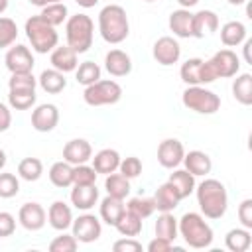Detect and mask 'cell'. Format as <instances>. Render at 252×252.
Returning <instances> with one entry per match:
<instances>
[{
  "label": "cell",
  "instance_id": "cell-1",
  "mask_svg": "<svg viewBox=\"0 0 252 252\" xmlns=\"http://www.w3.org/2000/svg\"><path fill=\"white\" fill-rule=\"evenodd\" d=\"M197 205L207 219H220L228 209V193L226 187L219 179H205L195 185Z\"/></svg>",
  "mask_w": 252,
  "mask_h": 252
},
{
  "label": "cell",
  "instance_id": "cell-2",
  "mask_svg": "<svg viewBox=\"0 0 252 252\" xmlns=\"http://www.w3.org/2000/svg\"><path fill=\"white\" fill-rule=\"evenodd\" d=\"M98 32L106 43H122L130 33L126 10L118 4H108L98 12Z\"/></svg>",
  "mask_w": 252,
  "mask_h": 252
},
{
  "label": "cell",
  "instance_id": "cell-3",
  "mask_svg": "<svg viewBox=\"0 0 252 252\" xmlns=\"http://www.w3.org/2000/svg\"><path fill=\"white\" fill-rule=\"evenodd\" d=\"M177 232L183 236L185 244L195 250L209 248L213 244V228L199 213H185L177 220Z\"/></svg>",
  "mask_w": 252,
  "mask_h": 252
},
{
  "label": "cell",
  "instance_id": "cell-4",
  "mask_svg": "<svg viewBox=\"0 0 252 252\" xmlns=\"http://www.w3.org/2000/svg\"><path fill=\"white\" fill-rule=\"evenodd\" d=\"M93 33H94V24H93L91 16H87V14H75L71 18H67V24H65L67 45L73 51H77V55L91 49V45H93Z\"/></svg>",
  "mask_w": 252,
  "mask_h": 252
},
{
  "label": "cell",
  "instance_id": "cell-5",
  "mask_svg": "<svg viewBox=\"0 0 252 252\" xmlns=\"http://www.w3.org/2000/svg\"><path fill=\"white\" fill-rule=\"evenodd\" d=\"M30 43H32V49L37 51V53H49L57 47V41H59V35L55 32L53 26H49L41 16H32L26 20V28H24Z\"/></svg>",
  "mask_w": 252,
  "mask_h": 252
},
{
  "label": "cell",
  "instance_id": "cell-6",
  "mask_svg": "<svg viewBox=\"0 0 252 252\" xmlns=\"http://www.w3.org/2000/svg\"><path fill=\"white\" fill-rule=\"evenodd\" d=\"M181 102L197 114H215L220 108V96L201 85H189L181 94Z\"/></svg>",
  "mask_w": 252,
  "mask_h": 252
},
{
  "label": "cell",
  "instance_id": "cell-7",
  "mask_svg": "<svg viewBox=\"0 0 252 252\" xmlns=\"http://www.w3.org/2000/svg\"><path fill=\"white\" fill-rule=\"evenodd\" d=\"M83 98L89 106H104V104H116L122 98V87L116 81L104 79L96 81L89 87H85Z\"/></svg>",
  "mask_w": 252,
  "mask_h": 252
},
{
  "label": "cell",
  "instance_id": "cell-8",
  "mask_svg": "<svg viewBox=\"0 0 252 252\" xmlns=\"http://www.w3.org/2000/svg\"><path fill=\"white\" fill-rule=\"evenodd\" d=\"M179 77L185 85H207V83H213L217 81L209 63L199 59V57H191L187 59L181 69H179Z\"/></svg>",
  "mask_w": 252,
  "mask_h": 252
},
{
  "label": "cell",
  "instance_id": "cell-9",
  "mask_svg": "<svg viewBox=\"0 0 252 252\" xmlns=\"http://www.w3.org/2000/svg\"><path fill=\"white\" fill-rule=\"evenodd\" d=\"M215 79H228L234 77L240 69V59L232 49H220L211 59H207Z\"/></svg>",
  "mask_w": 252,
  "mask_h": 252
},
{
  "label": "cell",
  "instance_id": "cell-10",
  "mask_svg": "<svg viewBox=\"0 0 252 252\" xmlns=\"http://www.w3.org/2000/svg\"><path fill=\"white\" fill-rule=\"evenodd\" d=\"M73 236L83 242V244H89V242H94L100 238V232H102V224L100 220L91 215V213H85V215H79L77 219H73Z\"/></svg>",
  "mask_w": 252,
  "mask_h": 252
},
{
  "label": "cell",
  "instance_id": "cell-11",
  "mask_svg": "<svg viewBox=\"0 0 252 252\" xmlns=\"http://www.w3.org/2000/svg\"><path fill=\"white\" fill-rule=\"evenodd\" d=\"M152 55H154V59H156L159 65L169 67V65H173V63L179 61V57H181V45L177 43L175 37L163 35V37H159V39L154 43Z\"/></svg>",
  "mask_w": 252,
  "mask_h": 252
},
{
  "label": "cell",
  "instance_id": "cell-12",
  "mask_svg": "<svg viewBox=\"0 0 252 252\" xmlns=\"http://www.w3.org/2000/svg\"><path fill=\"white\" fill-rule=\"evenodd\" d=\"M185 148L177 138H167L158 146V161L165 169H173L183 161Z\"/></svg>",
  "mask_w": 252,
  "mask_h": 252
},
{
  "label": "cell",
  "instance_id": "cell-13",
  "mask_svg": "<svg viewBox=\"0 0 252 252\" xmlns=\"http://www.w3.org/2000/svg\"><path fill=\"white\" fill-rule=\"evenodd\" d=\"M4 61H6V67L10 73H30L33 69V63H35L32 51L22 43L10 47L6 51Z\"/></svg>",
  "mask_w": 252,
  "mask_h": 252
},
{
  "label": "cell",
  "instance_id": "cell-14",
  "mask_svg": "<svg viewBox=\"0 0 252 252\" xmlns=\"http://www.w3.org/2000/svg\"><path fill=\"white\" fill-rule=\"evenodd\" d=\"M18 220L26 230L35 232V230L43 228V224L47 220V213L39 203H33V201L32 203H24L20 207V211H18Z\"/></svg>",
  "mask_w": 252,
  "mask_h": 252
},
{
  "label": "cell",
  "instance_id": "cell-15",
  "mask_svg": "<svg viewBox=\"0 0 252 252\" xmlns=\"http://www.w3.org/2000/svg\"><path fill=\"white\" fill-rule=\"evenodd\" d=\"M59 122V108L51 102L39 104L32 112V128L37 132H51Z\"/></svg>",
  "mask_w": 252,
  "mask_h": 252
},
{
  "label": "cell",
  "instance_id": "cell-16",
  "mask_svg": "<svg viewBox=\"0 0 252 252\" xmlns=\"http://www.w3.org/2000/svg\"><path fill=\"white\" fill-rule=\"evenodd\" d=\"M93 158V148L87 140L83 138H75L69 140L63 148V159L71 165H79V163H87Z\"/></svg>",
  "mask_w": 252,
  "mask_h": 252
},
{
  "label": "cell",
  "instance_id": "cell-17",
  "mask_svg": "<svg viewBox=\"0 0 252 252\" xmlns=\"http://www.w3.org/2000/svg\"><path fill=\"white\" fill-rule=\"evenodd\" d=\"M104 69L112 77H126L132 71V59L122 49H110L104 55Z\"/></svg>",
  "mask_w": 252,
  "mask_h": 252
},
{
  "label": "cell",
  "instance_id": "cell-18",
  "mask_svg": "<svg viewBox=\"0 0 252 252\" xmlns=\"http://www.w3.org/2000/svg\"><path fill=\"white\" fill-rule=\"evenodd\" d=\"M47 220L51 224V228L55 230H67L71 224H73V211L67 203L63 201H53L49 205V211H47Z\"/></svg>",
  "mask_w": 252,
  "mask_h": 252
},
{
  "label": "cell",
  "instance_id": "cell-19",
  "mask_svg": "<svg viewBox=\"0 0 252 252\" xmlns=\"http://www.w3.org/2000/svg\"><path fill=\"white\" fill-rule=\"evenodd\" d=\"M169 30L177 37H193V14L187 8L173 10L169 14Z\"/></svg>",
  "mask_w": 252,
  "mask_h": 252
},
{
  "label": "cell",
  "instance_id": "cell-20",
  "mask_svg": "<svg viewBox=\"0 0 252 252\" xmlns=\"http://www.w3.org/2000/svg\"><path fill=\"white\" fill-rule=\"evenodd\" d=\"M98 201V189L96 185H75L71 191V203L79 211H89Z\"/></svg>",
  "mask_w": 252,
  "mask_h": 252
},
{
  "label": "cell",
  "instance_id": "cell-21",
  "mask_svg": "<svg viewBox=\"0 0 252 252\" xmlns=\"http://www.w3.org/2000/svg\"><path fill=\"white\" fill-rule=\"evenodd\" d=\"M219 30V16L213 10H199L193 14V37H205Z\"/></svg>",
  "mask_w": 252,
  "mask_h": 252
},
{
  "label": "cell",
  "instance_id": "cell-22",
  "mask_svg": "<svg viewBox=\"0 0 252 252\" xmlns=\"http://www.w3.org/2000/svg\"><path fill=\"white\" fill-rule=\"evenodd\" d=\"M53 69L61 71V73H71L77 69L79 61H77V51H73L69 45H61V47H55L51 51V57H49Z\"/></svg>",
  "mask_w": 252,
  "mask_h": 252
},
{
  "label": "cell",
  "instance_id": "cell-23",
  "mask_svg": "<svg viewBox=\"0 0 252 252\" xmlns=\"http://www.w3.org/2000/svg\"><path fill=\"white\" fill-rule=\"evenodd\" d=\"M181 163H183L185 169H187L189 173H193L195 177H197V175H207V173H211V169H213L211 158H209L205 152H201V150H191L189 154H185Z\"/></svg>",
  "mask_w": 252,
  "mask_h": 252
},
{
  "label": "cell",
  "instance_id": "cell-24",
  "mask_svg": "<svg viewBox=\"0 0 252 252\" xmlns=\"http://www.w3.org/2000/svg\"><path fill=\"white\" fill-rule=\"evenodd\" d=\"M154 199V203H156V209L159 211V213H171L177 205H179V195H177V191L173 189V185L169 183V181H165V183H161L158 189H156V195L152 197Z\"/></svg>",
  "mask_w": 252,
  "mask_h": 252
},
{
  "label": "cell",
  "instance_id": "cell-25",
  "mask_svg": "<svg viewBox=\"0 0 252 252\" xmlns=\"http://www.w3.org/2000/svg\"><path fill=\"white\" fill-rule=\"evenodd\" d=\"M93 159V167L96 173H102V175H108V173H114L120 165V154L112 148H104L100 152L94 154Z\"/></svg>",
  "mask_w": 252,
  "mask_h": 252
},
{
  "label": "cell",
  "instance_id": "cell-26",
  "mask_svg": "<svg viewBox=\"0 0 252 252\" xmlns=\"http://www.w3.org/2000/svg\"><path fill=\"white\" fill-rule=\"evenodd\" d=\"M126 211V205H124V199H118V197H112V195H106L102 201H100V219L114 226L118 222V219L122 217V213Z\"/></svg>",
  "mask_w": 252,
  "mask_h": 252
},
{
  "label": "cell",
  "instance_id": "cell-27",
  "mask_svg": "<svg viewBox=\"0 0 252 252\" xmlns=\"http://www.w3.org/2000/svg\"><path fill=\"white\" fill-rule=\"evenodd\" d=\"M246 39V26L238 20H230L220 28V41L226 47H236Z\"/></svg>",
  "mask_w": 252,
  "mask_h": 252
},
{
  "label": "cell",
  "instance_id": "cell-28",
  "mask_svg": "<svg viewBox=\"0 0 252 252\" xmlns=\"http://www.w3.org/2000/svg\"><path fill=\"white\" fill-rule=\"evenodd\" d=\"M37 83H39V87H41L45 93H49V94H57V93H61V91L67 87L65 73H61V71H57V69H45V71H41Z\"/></svg>",
  "mask_w": 252,
  "mask_h": 252
},
{
  "label": "cell",
  "instance_id": "cell-29",
  "mask_svg": "<svg viewBox=\"0 0 252 252\" xmlns=\"http://www.w3.org/2000/svg\"><path fill=\"white\" fill-rule=\"evenodd\" d=\"M167 181L173 185V189L177 191L179 199H187V197L195 191V175L189 173L187 169H175V171L169 175Z\"/></svg>",
  "mask_w": 252,
  "mask_h": 252
},
{
  "label": "cell",
  "instance_id": "cell-30",
  "mask_svg": "<svg viewBox=\"0 0 252 252\" xmlns=\"http://www.w3.org/2000/svg\"><path fill=\"white\" fill-rule=\"evenodd\" d=\"M224 244L230 252H246L252 244V236H250V228H230L224 236Z\"/></svg>",
  "mask_w": 252,
  "mask_h": 252
},
{
  "label": "cell",
  "instance_id": "cell-31",
  "mask_svg": "<svg viewBox=\"0 0 252 252\" xmlns=\"http://www.w3.org/2000/svg\"><path fill=\"white\" fill-rule=\"evenodd\" d=\"M49 181L59 189H65V187L73 185V165L67 163L65 159L63 161H55L49 167Z\"/></svg>",
  "mask_w": 252,
  "mask_h": 252
},
{
  "label": "cell",
  "instance_id": "cell-32",
  "mask_svg": "<svg viewBox=\"0 0 252 252\" xmlns=\"http://www.w3.org/2000/svg\"><path fill=\"white\" fill-rule=\"evenodd\" d=\"M232 96L244 104V106H250L252 104V75L250 73H242L234 79L232 83Z\"/></svg>",
  "mask_w": 252,
  "mask_h": 252
},
{
  "label": "cell",
  "instance_id": "cell-33",
  "mask_svg": "<svg viewBox=\"0 0 252 252\" xmlns=\"http://www.w3.org/2000/svg\"><path fill=\"white\" fill-rule=\"evenodd\" d=\"M104 189L112 197L126 199L128 193H130V179L124 177L122 173H108L106 179H104Z\"/></svg>",
  "mask_w": 252,
  "mask_h": 252
},
{
  "label": "cell",
  "instance_id": "cell-34",
  "mask_svg": "<svg viewBox=\"0 0 252 252\" xmlns=\"http://www.w3.org/2000/svg\"><path fill=\"white\" fill-rule=\"evenodd\" d=\"M142 219L140 217H136L134 213H130V211H124L122 213V217L118 219V222L114 224V228L122 234V236H130V238H136L140 232H142Z\"/></svg>",
  "mask_w": 252,
  "mask_h": 252
},
{
  "label": "cell",
  "instance_id": "cell-35",
  "mask_svg": "<svg viewBox=\"0 0 252 252\" xmlns=\"http://www.w3.org/2000/svg\"><path fill=\"white\" fill-rule=\"evenodd\" d=\"M154 230H156V236L173 242L177 238V219L171 213H161L154 224Z\"/></svg>",
  "mask_w": 252,
  "mask_h": 252
},
{
  "label": "cell",
  "instance_id": "cell-36",
  "mask_svg": "<svg viewBox=\"0 0 252 252\" xmlns=\"http://www.w3.org/2000/svg\"><path fill=\"white\" fill-rule=\"evenodd\" d=\"M67 6L63 4V2H55V4H47V6H43L41 8V18L49 24V26H53V28H57V26H61L63 22H67Z\"/></svg>",
  "mask_w": 252,
  "mask_h": 252
},
{
  "label": "cell",
  "instance_id": "cell-37",
  "mask_svg": "<svg viewBox=\"0 0 252 252\" xmlns=\"http://www.w3.org/2000/svg\"><path fill=\"white\" fill-rule=\"evenodd\" d=\"M43 173V163L37 158H24L18 163V175L26 181H37Z\"/></svg>",
  "mask_w": 252,
  "mask_h": 252
},
{
  "label": "cell",
  "instance_id": "cell-38",
  "mask_svg": "<svg viewBox=\"0 0 252 252\" xmlns=\"http://www.w3.org/2000/svg\"><path fill=\"white\" fill-rule=\"evenodd\" d=\"M75 79H77V83L89 87V85H93V83H96L100 79V67L94 61H85V63L77 65Z\"/></svg>",
  "mask_w": 252,
  "mask_h": 252
},
{
  "label": "cell",
  "instance_id": "cell-39",
  "mask_svg": "<svg viewBox=\"0 0 252 252\" xmlns=\"http://www.w3.org/2000/svg\"><path fill=\"white\" fill-rule=\"evenodd\" d=\"M126 211L134 213L136 217H140L142 220L152 217V213L156 211V203L152 197H132L128 203H126Z\"/></svg>",
  "mask_w": 252,
  "mask_h": 252
},
{
  "label": "cell",
  "instance_id": "cell-40",
  "mask_svg": "<svg viewBox=\"0 0 252 252\" xmlns=\"http://www.w3.org/2000/svg\"><path fill=\"white\" fill-rule=\"evenodd\" d=\"M35 89L32 91H10L8 93V104L16 110H28L35 104Z\"/></svg>",
  "mask_w": 252,
  "mask_h": 252
},
{
  "label": "cell",
  "instance_id": "cell-41",
  "mask_svg": "<svg viewBox=\"0 0 252 252\" xmlns=\"http://www.w3.org/2000/svg\"><path fill=\"white\" fill-rule=\"evenodd\" d=\"M37 79L30 73H12V77L8 79V89L10 91H32L35 89Z\"/></svg>",
  "mask_w": 252,
  "mask_h": 252
},
{
  "label": "cell",
  "instance_id": "cell-42",
  "mask_svg": "<svg viewBox=\"0 0 252 252\" xmlns=\"http://www.w3.org/2000/svg\"><path fill=\"white\" fill-rule=\"evenodd\" d=\"M18 37V26L12 18H0V49L10 47Z\"/></svg>",
  "mask_w": 252,
  "mask_h": 252
},
{
  "label": "cell",
  "instance_id": "cell-43",
  "mask_svg": "<svg viewBox=\"0 0 252 252\" xmlns=\"http://www.w3.org/2000/svg\"><path fill=\"white\" fill-rule=\"evenodd\" d=\"M96 171L93 165L87 163H79L73 165V185H93L96 181Z\"/></svg>",
  "mask_w": 252,
  "mask_h": 252
},
{
  "label": "cell",
  "instance_id": "cell-44",
  "mask_svg": "<svg viewBox=\"0 0 252 252\" xmlns=\"http://www.w3.org/2000/svg\"><path fill=\"white\" fill-rule=\"evenodd\" d=\"M20 191V181L14 173H0V199H12Z\"/></svg>",
  "mask_w": 252,
  "mask_h": 252
},
{
  "label": "cell",
  "instance_id": "cell-45",
  "mask_svg": "<svg viewBox=\"0 0 252 252\" xmlns=\"http://www.w3.org/2000/svg\"><path fill=\"white\" fill-rule=\"evenodd\" d=\"M79 248V240L73 236V234H61V236H55L51 242H49V250L51 252H75Z\"/></svg>",
  "mask_w": 252,
  "mask_h": 252
},
{
  "label": "cell",
  "instance_id": "cell-46",
  "mask_svg": "<svg viewBox=\"0 0 252 252\" xmlns=\"http://www.w3.org/2000/svg\"><path fill=\"white\" fill-rule=\"evenodd\" d=\"M118 169H120V173H122L124 177L134 179V177H138V175L142 173V161H140V158H136V156H128V158L120 159Z\"/></svg>",
  "mask_w": 252,
  "mask_h": 252
},
{
  "label": "cell",
  "instance_id": "cell-47",
  "mask_svg": "<svg viewBox=\"0 0 252 252\" xmlns=\"http://www.w3.org/2000/svg\"><path fill=\"white\" fill-rule=\"evenodd\" d=\"M16 230V219L8 211H0V238L12 236Z\"/></svg>",
  "mask_w": 252,
  "mask_h": 252
},
{
  "label": "cell",
  "instance_id": "cell-48",
  "mask_svg": "<svg viewBox=\"0 0 252 252\" xmlns=\"http://www.w3.org/2000/svg\"><path fill=\"white\" fill-rule=\"evenodd\" d=\"M112 250L114 252H140L142 250V244L136 240V238H130V236H124L120 240H116L112 244Z\"/></svg>",
  "mask_w": 252,
  "mask_h": 252
},
{
  "label": "cell",
  "instance_id": "cell-49",
  "mask_svg": "<svg viewBox=\"0 0 252 252\" xmlns=\"http://www.w3.org/2000/svg\"><path fill=\"white\" fill-rule=\"evenodd\" d=\"M238 219L244 228H252V199H244L238 205Z\"/></svg>",
  "mask_w": 252,
  "mask_h": 252
},
{
  "label": "cell",
  "instance_id": "cell-50",
  "mask_svg": "<svg viewBox=\"0 0 252 252\" xmlns=\"http://www.w3.org/2000/svg\"><path fill=\"white\" fill-rule=\"evenodd\" d=\"M171 248H173V244L169 240H165V238H159V236H156L148 244V252H169Z\"/></svg>",
  "mask_w": 252,
  "mask_h": 252
},
{
  "label": "cell",
  "instance_id": "cell-51",
  "mask_svg": "<svg viewBox=\"0 0 252 252\" xmlns=\"http://www.w3.org/2000/svg\"><path fill=\"white\" fill-rule=\"evenodd\" d=\"M10 126H12V112L4 102H0V132H6Z\"/></svg>",
  "mask_w": 252,
  "mask_h": 252
},
{
  "label": "cell",
  "instance_id": "cell-52",
  "mask_svg": "<svg viewBox=\"0 0 252 252\" xmlns=\"http://www.w3.org/2000/svg\"><path fill=\"white\" fill-rule=\"evenodd\" d=\"M250 47H252V41L250 39H244V59H246V63H252V59H250Z\"/></svg>",
  "mask_w": 252,
  "mask_h": 252
},
{
  "label": "cell",
  "instance_id": "cell-53",
  "mask_svg": "<svg viewBox=\"0 0 252 252\" xmlns=\"http://www.w3.org/2000/svg\"><path fill=\"white\" fill-rule=\"evenodd\" d=\"M28 2L33 4V6L43 8V6H47V4H55V2H61V0H28Z\"/></svg>",
  "mask_w": 252,
  "mask_h": 252
},
{
  "label": "cell",
  "instance_id": "cell-54",
  "mask_svg": "<svg viewBox=\"0 0 252 252\" xmlns=\"http://www.w3.org/2000/svg\"><path fill=\"white\" fill-rule=\"evenodd\" d=\"M75 2H77L81 8H93V6H94L98 0H75Z\"/></svg>",
  "mask_w": 252,
  "mask_h": 252
},
{
  "label": "cell",
  "instance_id": "cell-55",
  "mask_svg": "<svg viewBox=\"0 0 252 252\" xmlns=\"http://www.w3.org/2000/svg\"><path fill=\"white\" fill-rule=\"evenodd\" d=\"M177 2H179V6H181V8H187V10H189V8H193L199 0H177Z\"/></svg>",
  "mask_w": 252,
  "mask_h": 252
},
{
  "label": "cell",
  "instance_id": "cell-56",
  "mask_svg": "<svg viewBox=\"0 0 252 252\" xmlns=\"http://www.w3.org/2000/svg\"><path fill=\"white\" fill-rule=\"evenodd\" d=\"M4 165H6V152L0 148V171L4 169Z\"/></svg>",
  "mask_w": 252,
  "mask_h": 252
},
{
  "label": "cell",
  "instance_id": "cell-57",
  "mask_svg": "<svg viewBox=\"0 0 252 252\" xmlns=\"http://www.w3.org/2000/svg\"><path fill=\"white\" fill-rule=\"evenodd\" d=\"M8 2H10V0H0V14H2V12H6V8H8Z\"/></svg>",
  "mask_w": 252,
  "mask_h": 252
},
{
  "label": "cell",
  "instance_id": "cell-58",
  "mask_svg": "<svg viewBox=\"0 0 252 252\" xmlns=\"http://www.w3.org/2000/svg\"><path fill=\"white\" fill-rule=\"evenodd\" d=\"M228 4H232V6H240V4H244L246 0H226Z\"/></svg>",
  "mask_w": 252,
  "mask_h": 252
},
{
  "label": "cell",
  "instance_id": "cell-59",
  "mask_svg": "<svg viewBox=\"0 0 252 252\" xmlns=\"http://www.w3.org/2000/svg\"><path fill=\"white\" fill-rule=\"evenodd\" d=\"M144 2H156V0H144Z\"/></svg>",
  "mask_w": 252,
  "mask_h": 252
}]
</instances>
